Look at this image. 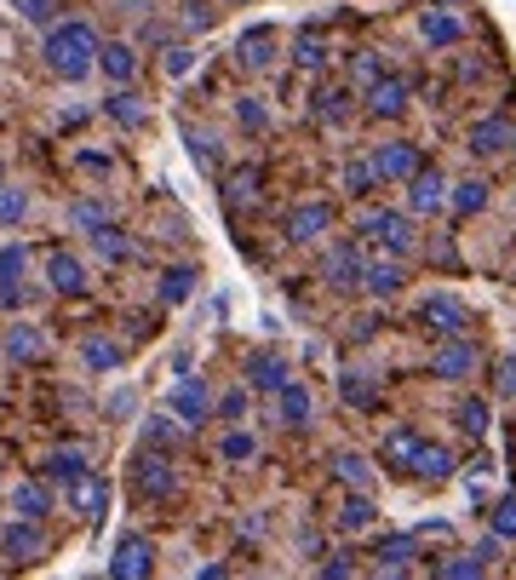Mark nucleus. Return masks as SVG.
Masks as SVG:
<instances>
[{
	"mask_svg": "<svg viewBox=\"0 0 516 580\" xmlns=\"http://www.w3.org/2000/svg\"><path fill=\"white\" fill-rule=\"evenodd\" d=\"M184 23L201 35V30H213V7H206V0H184Z\"/></svg>",
	"mask_w": 516,
	"mask_h": 580,
	"instance_id": "obj_51",
	"label": "nucleus"
},
{
	"mask_svg": "<svg viewBox=\"0 0 516 580\" xmlns=\"http://www.w3.org/2000/svg\"><path fill=\"white\" fill-rule=\"evenodd\" d=\"M195 282H201L195 265H167V270H161V288H155V293H161V305H184V299L195 293Z\"/></svg>",
	"mask_w": 516,
	"mask_h": 580,
	"instance_id": "obj_32",
	"label": "nucleus"
},
{
	"mask_svg": "<svg viewBox=\"0 0 516 580\" xmlns=\"http://www.w3.org/2000/svg\"><path fill=\"white\" fill-rule=\"evenodd\" d=\"M448 208H453L459 219L482 213V208H487V179H459V185H453V196H448Z\"/></svg>",
	"mask_w": 516,
	"mask_h": 580,
	"instance_id": "obj_34",
	"label": "nucleus"
},
{
	"mask_svg": "<svg viewBox=\"0 0 516 580\" xmlns=\"http://www.w3.org/2000/svg\"><path fill=\"white\" fill-rule=\"evenodd\" d=\"M419 322L430 327V334H459V327H464V305H459V299L453 293H425L419 299Z\"/></svg>",
	"mask_w": 516,
	"mask_h": 580,
	"instance_id": "obj_15",
	"label": "nucleus"
},
{
	"mask_svg": "<svg viewBox=\"0 0 516 580\" xmlns=\"http://www.w3.org/2000/svg\"><path fill=\"white\" fill-rule=\"evenodd\" d=\"M494 386H500V397H516V357L500 362V380H494Z\"/></svg>",
	"mask_w": 516,
	"mask_h": 580,
	"instance_id": "obj_56",
	"label": "nucleus"
},
{
	"mask_svg": "<svg viewBox=\"0 0 516 580\" xmlns=\"http://www.w3.org/2000/svg\"><path fill=\"white\" fill-rule=\"evenodd\" d=\"M242 373H247L253 391H281V386L293 380V368H288V357H281V350H253V357L242 362Z\"/></svg>",
	"mask_w": 516,
	"mask_h": 580,
	"instance_id": "obj_11",
	"label": "nucleus"
},
{
	"mask_svg": "<svg viewBox=\"0 0 516 580\" xmlns=\"http://www.w3.org/2000/svg\"><path fill=\"white\" fill-rule=\"evenodd\" d=\"M133 483H138L144 500H172V494H178V471H172V460H167V448H144V454H138Z\"/></svg>",
	"mask_w": 516,
	"mask_h": 580,
	"instance_id": "obj_3",
	"label": "nucleus"
},
{
	"mask_svg": "<svg viewBox=\"0 0 516 580\" xmlns=\"http://www.w3.org/2000/svg\"><path fill=\"white\" fill-rule=\"evenodd\" d=\"M103 115H110L115 121V127H144V121H149V104H144V98L138 92H115V98H103Z\"/></svg>",
	"mask_w": 516,
	"mask_h": 580,
	"instance_id": "obj_28",
	"label": "nucleus"
},
{
	"mask_svg": "<svg viewBox=\"0 0 516 580\" xmlns=\"http://www.w3.org/2000/svg\"><path fill=\"white\" fill-rule=\"evenodd\" d=\"M81 362H87L92 373H115V368L126 362V345H121V339H103V334H92V339L81 345Z\"/></svg>",
	"mask_w": 516,
	"mask_h": 580,
	"instance_id": "obj_27",
	"label": "nucleus"
},
{
	"mask_svg": "<svg viewBox=\"0 0 516 580\" xmlns=\"http://www.w3.org/2000/svg\"><path fill=\"white\" fill-rule=\"evenodd\" d=\"M373 517H379V506L368 500V489H350V494H345V506H339V517H333V523H339L345 535H356V528H373Z\"/></svg>",
	"mask_w": 516,
	"mask_h": 580,
	"instance_id": "obj_30",
	"label": "nucleus"
},
{
	"mask_svg": "<svg viewBox=\"0 0 516 580\" xmlns=\"http://www.w3.org/2000/svg\"><path fill=\"white\" fill-rule=\"evenodd\" d=\"M218 420H229V425H242V420H247V391H242V386L218 397Z\"/></svg>",
	"mask_w": 516,
	"mask_h": 580,
	"instance_id": "obj_49",
	"label": "nucleus"
},
{
	"mask_svg": "<svg viewBox=\"0 0 516 580\" xmlns=\"http://www.w3.org/2000/svg\"><path fill=\"white\" fill-rule=\"evenodd\" d=\"M356 81H368V87L379 81V58H373V53H361V58H356Z\"/></svg>",
	"mask_w": 516,
	"mask_h": 580,
	"instance_id": "obj_57",
	"label": "nucleus"
},
{
	"mask_svg": "<svg viewBox=\"0 0 516 580\" xmlns=\"http://www.w3.org/2000/svg\"><path fill=\"white\" fill-rule=\"evenodd\" d=\"M361 270H368V259H361V247H333V254L322 259V276H327V288H361Z\"/></svg>",
	"mask_w": 516,
	"mask_h": 580,
	"instance_id": "obj_17",
	"label": "nucleus"
},
{
	"mask_svg": "<svg viewBox=\"0 0 516 580\" xmlns=\"http://www.w3.org/2000/svg\"><path fill=\"white\" fill-rule=\"evenodd\" d=\"M75 167H81V172H110V167H115V156H98V149H81V156H75Z\"/></svg>",
	"mask_w": 516,
	"mask_h": 580,
	"instance_id": "obj_53",
	"label": "nucleus"
},
{
	"mask_svg": "<svg viewBox=\"0 0 516 580\" xmlns=\"http://www.w3.org/2000/svg\"><path fill=\"white\" fill-rule=\"evenodd\" d=\"M373 185H384V179H379V167H373V156H368V161H350V167H345V190H350V196H368Z\"/></svg>",
	"mask_w": 516,
	"mask_h": 580,
	"instance_id": "obj_45",
	"label": "nucleus"
},
{
	"mask_svg": "<svg viewBox=\"0 0 516 580\" xmlns=\"http://www.w3.org/2000/svg\"><path fill=\"white\" fill-rule=\"evenodd\" d=\"M413 477H425V483H448L453 477V448H442V443H419V454H413V466H407Z\"/></svg>",
	"mask_w": 516,
	"mask_h": 580,
	"instance_id": "obj_23",
	"label": "nucleus"
},
{
	"mask_svg": "<svg viewBox=\"0 0 516 580\" xmlns=\"http://www.w3.org/2000/svg\"><path fill=\"white\" fill-rule=\"evenodd\" d=\"M190 64H195V53H190L184 41H178V46H167V75H190Z\"/></svg>",
	"mask_w": 516,
	"mask_h": 580,
	"instance_id": "obj_52",
	"label": "nucleus"
},
{
	"mask_svg": "<svg viewBox=\"0 0 516 580\" xmlns=\"http://www.w3.org/2000/svg\"><path fill=\"white\" fill-rule=\"evenodd\" d=\"M190 156H195L201 167H213V156H218V149H213V138H206V133H190Z\"/></svg>",
	"mask_w": 516,
	"mask_h": 580,
	"instance_id": "obj_54",
	"label": "nucleus"
},
{
	"mask_svg": "<svg viewBox=\"0 0 516 580\" xmlns=\"http://www.w3.org/2000/svg\"><path fill=\"white\" fill-rule=\"evenodd\" d=\"M453 425L464 437H487V402L482 397H459L453 402Z\"/></svg>",
	"mask_w": 516,
	"mask_h": 580,
	"instance_id": "obj_35",
	"label": "nucleus"
},
{
	"mask_svg": "<svg viewBox=\"0 0 516 580\" xmlns=\"http://www.w3.org/2000/svg\"><path fill=\"white\" fill-rule=\"evenodd\" d=\"M81 471H87V454H81V448H58V454H46V477H52V483H75Z\"/></svg>",
	"mask_w": 516,
	"mask_h": 580,
	"instance_id": "obj_38",
	"label": "nucleus"
},
{
	"mask_svg": "<svg viewBox=\"0 0 516 580\" xmlns=\"http://www.w3.org/2000/svg\"><path fill=\"white\" fill-rule=\"evenodd\" d=\"M253 190H258V167H242L224 179V201H253Z\"/></svg>",
	"mask_w": 516,
	"mask_h": 580,
	"instance_id": "obj_48",
	"label": "nucleus"
},
{
	"mask_svg": "<svg viewBox=\"0 0 516 580\" xmlns=\"http://www.w3.org/2000/svg\"><path fill=\"white\" fill-rule=\"evenodd\" d=\"M12 512L18 517H46L52 512V494L41 483H12Z\"/></svg>",
	"mask_w": 516,
	"mask_h": 580,
	"instance_id": "obj_37",
	"label": "nucleus"
},
{
	"mask_svg": "<svg viewBox=\"0 0 516 580\" xmlns=\"http://www.w3.org/2000/svg\"><path fill=\"white\" fill-rule=\"evenodd\" d=\"M172 443H178L172 425H167V420H149V448H172Z\"/></svg>",
	"mask_w": 516,
	"mask_h": 580,
	"instance_id": "obj_55",
	"label": "nucleus"
},
{
	"mask_svg": "<svg viewBox=\"0 0 516 580\" xmlns=\"http://www.w3.org/2000/svg\"><path fill=\"white\" fill-rule=\"evenodd\" d=\"M18 18H30V23H52V12H58V0H12Z\"/></svg>",
	"mask_w": 516,
	"mask_h": 580,
	"instance_id": "obj_50",
	"label": "nucleus"
},
{
	"mask_svg": "<svg viewBox=\"0 0 516 580\" xmlns=\"http://www.w3.org/2000/svg\"><path fill=\"white\" fill-rule=\"evenodd\" d=\"M69 224H75V231H103V224H110V208H103V201H75V208H69Z\"/></svg>",
	"mask_w": 516,
	"mask_h": 580,
	"instance_id": "obj_43",
	"label": "nucleus"
},
{
	"mask_svg": "<svg viewBox=\"0 0 516 580\" xmlns=\"http://www.w3.org/2000/svg\"><path fill=\"white\" fill-rule=\"evenodd\" d=\"M23 265H30V247H23V242L0 247V293H7V305H18V299H23V288H18Z\"/></svg>",
	"mask_w": 516,
	"mask_h": 580,
	"instance_id": "obj_29",
	"label": "nucleus"
},
{
	"mask_svg": "<svg viewBox=\"0 0 516 580\" xmlns=\"http://www.w3.org/2000/svg\"><path fill=\"white\" fill-rule=\"evenodd\" d=\"M373 558H379V575H402L413 558H419V540H413V535H384Z\"/></svg>",
	"mask_w": 516,
	"mask_h": 580,
	"instance_id": "obj_24",
	"label": "nucleus"
},
{
	"mask_svg": "<svg viewBox=\"0 0 516 580\" xmlns=\"http://www.w3.org/2000/svg\"><path fill=\"white\" fill-rule=\"evenodd\" d=\"M64 494H69V506L81 512L87 523H98V517H103V506H110V483H103L98 471H81L75 483H64Z\"/></svg>",
	"mask_w": 516,
	"mask_h": 580,
	"instance_id": "obj_13",
	"label": "nucleus"
},
{
	"mask_svg": "<svg viewBox=\"0 0 516 580\" xmlns=\"http://www.w3.org/2000/svg\"><path fill=\"white\" fill-rule=\"evenodd\" d=\"M0 350H7V362H41L46 357V339H41V327L12 322L7 334H0Z\"/></svg>",
	"mask_w": 516,
	"mask_h": 580,
	"instance_id": "obj_20",
	"label": "nucleus"
},
{
	"mask_svg": "<svg viewBox=\"0 0 516 580\" xmlns=\"http://www.w3.org/2000/svg\"><path fill=\"white\" fill-rule=\"evenodd\" d=\"M213 414H218L213 391H206L201 380H190V373H184V380L172 386V420H178V425H201V420H213Z\"/></svg>",
	"mask_w": 516,
	"mask_h": 580,
	"instance_id": "obj_5",
	"label": "nucleus"
},
{
	"mask_svg": "<svg viewBox=\"0 0 516 580\" xmlns=\"http://www.w3.org/2000/svg\"><path fill=\"white\" fill-rule=\"evenodd\" d=\"M98 69L110 75L115 87H126V81L138 75V46H126V41H103V46H98Z\"/></svg>",
	"mask_w": 516,
	"mask_h": 580,
	"instance_id": "obj_21",
	"label": "nucleus"
},
{
	"mask_svg": "<svg viewBox=\"0 0 516 580\" xmlns=\"http://www.w3.org/2000/svg\"><path fill=\"white\" fill-rule=\"evenodd\" d=\"M430 7H459V0H430Z\"/></svg>",
	"mask_w": 516,
	"mask_h": 580,
	"instance_id": "obj_60",
	"label": "nucleus"
},
{
	"mask_svg": "<svg viewBox=\"0 0 516 580\" xmlns=\"http://www.w3.org/2000/svg\"><path fill=\"white\" fill-rule=\"evenodd\" d=\"M464 144H471V156H500V149L516 144V127H511L505 115H482V121H471Z\"/></svg>",
	"mask_w": 516,
	"mask_h": 580,
	"instance_id": "obj_14",
	"label": "nucleus"
},
{
	"mask_svg": "<svg viewBox=\"0 0 516 580\" xmlns=\"http://www.w3.org/2000/svg\"><path fill=\"white\" fill-rule=\"evenodd\" d=\"M316 575H327V580H345V575H350V564H345V558H333V564H322Z\"/></svg>",
	"mask_w": 516,
	"mask_h": 580,
	"instance_id": "obj_58",
	"label": "nucleus"
},
{
	"mask_svg": "<svg viewBox=\"0 0 516 580\" xmlns=\"http://www.w3.org/2000/svg\"><path fill=\"white\" fill-rule=\"evenodd\" d=\"M281 231H288V242H299V247H304V242H322V236L333 231V208H327V201H299Z\"/></svg>",
	"mask_w": 516,
	"mask_h": 580,
	"instance_id": "obj_7",
	"label": "nucleus"
},
{
	"mask_svg": "<svg viewBox=\"0 0 516 580\" xmlns=\"http://www.w3.org/2000/svg\"><path fill=\"white\" fill-rule=\"evenodd\" d=\"M361 110H368L373 121H402L407 115V81L402 75H379V81L368 87V104Z\"/></svg>",
	"mask_w": 516,
	"mask_h": 580,
	"instance_id": "obj_8",
	"label": "nucleus"
},
{
	"mask_svg": "<svg viewBox=\"0 0 516 580\" xmlns=\"http://www.w3.org/2000/svg\"><path fill=\"white\" fill-rule=\"evenodd\" d=\"M0 546H7L12 564H35L46 551V535H41V517H12L7 535H0Z\"/></svg>",
	"mask_w": 516,
	"mask_h": 580,
	"instance_id": "obj_10",
	"label": "nucleus"
},
{
	"mask_svg": "<svg viewBox=\"0 0 516 580\" xmlns=\"http://www.w3.org/2000/svg\"><path fill=\"white\" fill-rule=\"evenodd\" d=\"M356 231L368 236L373 247H384V254H413V213H391V208H373L356 219Z\"/></svg>",
	"mask_w": 516,
	"mask_h": 580,
	"instance_id": "obj_2",
	"label": "nucleus"
},
{
	"mask_svg": "<svg viewBox=\"0 0 516 580\" xmlns=\"http://www.w3.org/2000/svg\"><path fill=\"white\" fill-rule=\"evenodd\" d=\"M310 115L339 127V121H350V92L345 87H316V92H310Z\"/></svg>",
	"mask_w": 516,
	"mask_h": 580,
	"instance_id": "obj_31",
	"label": "nucleus"
},
{
	"mask_svg": "<svg viewBox=\"0 0 516 580\" xmlns=\"http://www.w3.org/2000/svg\"><path fill=\"white\" fill-rule=\"evenodd\" d=\"M430 373L436 380H464V373H476V345H464L459 334H448L442 345L430 350Z\"/></svg>",
	"mask_w": 516,
	"mask_h": 580,
	"instance_id": "obj_9",
	"label": "nucleus"
},
{
	"mask_svg": "<svg viewBox=\"0 0 516 580\" xmlns=\"http://www.w3.org/2000/svg\"><path fill=\"white\" fill-rule=\"evenodd\" d=\"M236 58H242L247 69H270V58H276V30H265V23H258V30H247V35L236 41Z\"/></svg>",
	"mask_w": 516,
	"mask_h": 580,
	"instance_id": "obj_26",
	"label": "nucleus"
},
{
	"mask_svg": "<svg viewBox=\"0 0 516 580\" xmlns=\"http://www.w3.org/2000/svg\"><path fill=\"white\" fill-rule=\"evenodd\" d=\"M110 575H115V580H144V575H155V546H149L144 535H126V540L115 546V558H110Z\"/></svg>",
	"mask_w": 516,
	"mask_h": 580,
	"instance_id": "obj_12",
	"label": "nucleus"
},
{
	"mask_svg": "<svg viewBox=\"0 0 516 580\" xmlns=\"http://www.w3.org/2000/svg\"><path fill=\"white\" fill-rule=\"evenodd\" d=\"M487 528H494L500 540H516V494H505L494 512H487Z\"/></svg>",
	"mask_w": 516,
	"mask_h": 580,
	"instance_id": "obj_47",
	"label": "nucleus"
},
{
	"mask_svg": "<svg viewBox=\"0 0 516 580\" xmlns=\"http://www.w3.org/2000/svg\"><path fill=\"white\" fill-rule=\"evenodd\" d=\"M46 288L64 293V299L87 293V265L75 259V254H52V259H46Z\"/></svg>",
	"mask_w": 516,
	"mask_h": 580,
	"instance_id": "obj_19",
	"label": "nucleus"
},
{
	"mask_svg": "<svg viewBox=\"0 0 516 580\" xmlns=\"http://www.w3.org/2000/svg\"><path fill=\"white\" fill-rule=\"evenodd\" d=\"M92 247H98V259H103V265H121L126 254H133V247H126V236L115 231V224H103V231H92Z\"/></svg>",
	"mask_w": 516,
	"mask_h": 580,
	"instance_id": "obj_41",
	"label": "nucleus"
},
{
	"mask_svg": "<svg viewBox=\"0 0 516 580\" xmlns=\"http://www.w3.org/2000/svg\"><path fill=\"white\" fill-rule=\"evenodd\" d=\"M487 569L482 551H464V558H448V564H436V580H476Z\"/></svg>",
	"mask_w": 516,
	"mask_h": 580,
	"instance_id": "obj_42",
	"label": "nucleus"
},
{
	"mask_svg": "<svg viewBox=\"0 0 516 580\" xmlns=\"http://www.w3.org/2000/svg\"><path fill=\"white\" fill-rule=\"evenodd\" d=\"M373 167H379V179L407 185L413 172H419V144H407V138H384V144L373 149Z\"/></svg>",
	"mask_w": 516,
	"mask_h": 580,
	"instance_id": "obj_6",
	"label": "nucleus"
},
{
	"mask_svg": "<svg viewBox=\"0 0 516 580\" xmlns=\"http://www.w3.org/2000/svg\"><path fill=\"white\" fill-rule=\"evenodd\" d=\"M407 282V270L396 254H384V259H368V270H361V293H373V299H396Z\"/></svg>",
	"mask_w": 516,
	"mask_h": 580,
	"instance_id": "obj_18",
	"label": "nucleus"
},
{
	"mask_svg": "<svg viewBox=\"0 0 516 580\" xmlns=\"http://www.w3.org/2000/svg\"><path fill=\"white\" fill-rule=\"evenodd\" d=\"M419 41H425V46H459V41H464V23H459L448 7H430V12L419 18Z\"/></svg>",
	"mask_w": 516,
	"mask_h": 580,
	"instance_id": "obj_22",
	"label": "nucleus"
},
{
	"mask_svg": "<svg viewBox=\"0 0 516 580\" xmlns=\"http://www.w3.org/2000/svg\"><path fill=\"white\" fill-rule=\"evenodd\" d=\"M442 208H448V179L436 167H419L407 179V213L413 219H430V213H442Z\"/></svg>",
	"mask_w": 516,
	"mask_h": 580,
	"instance_id": "obj_4",
	"label": "nucleus"
},
{
	"mask_svg": "<svg viewBox=\"0 0 516 580\" xmlns=\"http://www.w3.org/2000/svg\"><path fill=\"white\" fill-rule=\"evenodd\" d=\"M224 7H247V0H224Z\"/></svg>",
	"mask_w": 516,
	"mask_h": 580,
	"instance_id": "obj_61",
	"label": "nucleus"
},
{
	"mask_svg": "<svg viewBox=\"0 0 516 580\" xmlns=\"http://www.w3.org/2000/svg\"><path fill=\"white\" fill-rule=\"evenodd\" d=\"M236 127H247V133H265V127H270V110L258 104V98H236Z\"/></svg>",
	"mask_w": 516,
	"mask_h": 580,
	"instance_id": "obj_46",
	"label": "nucleus"
},
{
	"mask_svg": "<svg viewBox=\"0 0 516 580\" xmlns=\"http://www.w3.org/2000/svg\"><path fill=\"white\" fill-rule=\"evenodd\" d=\"M293 64H299V69H322V64H327V41H322L316 30H304V35L293 41Z\"/></svg>",
	"mask_w": 516,
	"mask_h": 580,
	"instance_id": "obj_39",
	"label": "nucleus"
},
{
	"mask_svg": "<svg viewBox=\"0 0 516 580\" xmlns=\"http://www.w3.org/2000/svg\"><path fill=\"white\" fill-rule=\"evenodd\" d=\"M333 471H339L350 489H368V483H373V466H368V454H356V448H339V454H333Z\"/></svg>",
	"mask_w": 516,
	"mask_h": 580,
	"instance_id": "obj_36",
	"label": "nucleus"
},
{
	"mask_svg": "<svg viewBox=\"0 0 516 580\" xmlns=\"http://www.w3.org/2000/svg\"><path fill=\"white\" fill-rule=\"evenodd\" d=\"M41 53H46V69L58 75V81H87V75L98 69V30L81 23V18L52 23L46 41H41Z\"/></svg>",
	"mask_w": 516,
	"mask_h": 580,
	"instance_id": "obj_1",
	"label": "nucleus"
},
{
	"mask_svg": "<svg viewBox=\"0 0 516 580\" xmlns=\"http://www.w3.org/2000/svg\"><path fill=\"white\" fill-rule=\"evenodd\" d=\"M23 219H30V190L0 185V224H23Z\"/></svg>",
	"mask_w": 516,
	"mask_h": 580,
	"instance_id": "obj_44",
	"label": "nucleus"
},
{
	"mask_svg": "<svg viewBox=\"0 0 516 580\" xmlns=\"http://www.w3.org/2000/svg\"><path fill=\"white\" fill-rule=\"evenodd\" d=\"M419 443H425L419 432H407V425H396V432L379 443V460L391 466V471H407V466H413V454H419Z\"/></svg>",
	"mask_w": 516,
	"mask_h": 580,
	"instance_id": "obj_25",
	"label": "nucleus"
},
{
	"mask_svg": "<svg viewBox=\"0 0 516 580\" xmlns=\"http://www.w3.org/2000/svg\"><path fill=\"white\" fill-rule=\"evenodd\" d=\"M110 414H133V391H115L110 397Z\"/></svg>",
	"mask_w": 516,
	"mask_h": 580,
	"instance_id": "obj_59",
	"label": "nucleus"
},
{
	"mask_svg": "<svg viewBox=\"0 0 516 580\" xmlns=\"http://www.w3.org/2000/svg\"><path fill=\"white\" fill-rule=\"evenodd\" d=\"M276 414H281V425L288 432H304L310 420H316V397H310V386H299V380H288L276 391Z\"/></svg>",
	"mask_w": 516,
	"mask_h": 580,
	"instance_id": "obj_16",
	"label": "nucleus"
},
{
	"mask_svg": "<svg viewBox=\"0 0 516 580\" xmlns=\"http://www.w3.org/2000/svg\"><path fill=\"white\" fill-rule=\"evenodd\" d=\"M0 185H7V179H0Z\"/></svg>",
	"mask_w": 516,
	"mask_h": 580,
	"instance_id": "obj_62",
	"label": "nucleus"
},
{
	"mask_svg": "<svg viewBox=\"0 0 516 580\" xmlns=\"http://www.w3.org/2000/svg\"><path fill=\"white\" fill-rule=\"evenodd\" d=\"M253 454H258V437H253V432H242V425H236V432H224V443H218V460L242 466V460H253Z\"/></svg>",
	"mask_w": 516,
	"mask_h": 580,
	"instance_id": "obj_40",
	"label": "nucleus"
},
{
	"mask_svg": "<svg viewBox=\"0 0 516 580\" xmlns=\"http://www.w3.org/2000/svg\"><path fill=\"white\" fill-rule=\"evenodd\" d=\"M339 397L350 402V409H373V402H379L373 373H368V368H345V373H339Z\"/></svg>",
	"mask_w": 516,
	"mask_h": 580,
	"instance_id": "obj_33",
	"label": "nucleus"
}]
</instances>
